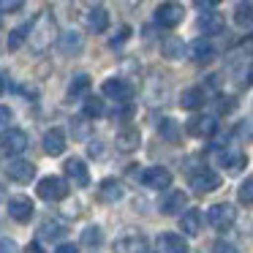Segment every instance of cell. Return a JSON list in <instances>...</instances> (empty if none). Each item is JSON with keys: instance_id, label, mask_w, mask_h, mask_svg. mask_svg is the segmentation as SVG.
I'll return each mask as SVG.
<instances>
[{"instance_id": "obj_1", "label": "cell", "mask_w": 253, "mask_h": 253, "mask_svg": "<svg viewBox=\"0 0 253 253\" xmlns=\"http://www.w3.org/2000/svg\"><path fill=\"white\" fill-rule=\"evenodd\" d=\"M60 39V33H57V22L55 17H52L49 11H41L39 17H36V22L30 25V49L33 52H46L55 41Z\"/></svg>"}, {"instance_id": "obj_2", "label": "cell", "mask_w": 253, "mask_h": 253, "mask_svg": "<svg viewBox=\"0 0 253 253\" xmlns=\"http://www.w3.org/2000/svg\"><path fill=\"white\" fill-rule=\"evenodd\" d=\"M44 202H63L68 196V182L57 174H49V177H41L39 180V188H36Z\"/></svg>"}, {"instance_id": "obj_3", "label": "cell", "mask_w": 253, "mask_h": 253, "mask_svg": "<svg viewBox=\"0 0 253 253\" xmlns=\"http://www.w3.org/2000/svg\"><path fill=\"white\" fill-rule=\"evenodd\" d=\"M220 174L218 171H212V169H196L191 174V188H193V193H212V191H218L220 188Z\"/></svg>"}, {"instance_id": "obj_4", "label": "cell", "mask_w": 253, "mask_h": 253, "mask_svg": "<svg viewBox=\"0 0 253 253\" xmlns=\"http://www.w3.org/2000/svg\"><path fill=\"white\" fill-rule=\"evenodd\" d=\"M207 220L210 226H215V229H231V223L237 220V210L231 207V204L220 202V204H212V207L207 210Z\"/></svg>"}, {"instance_id": "obj_5", "label": "cell", "mask_w": 253, "mask_h": 253, "mask_svg": "<svg viewBox=\"0 0 253 253\" xmlns=\"http://www.w3.org/2000/svg\"><path fill=\"white\" fill-rule=\"evenodd\" d=\"M0 150L6 155H19L28 150V133L22 128H8L3 136H0Z\"/></svg>"}, {"instance_id": "obj_6", "label": "cell", "mask_w": 253, "mask_h": 253, "mask_svg": "<svg viewBox=\"0 0 253 253\" xmlns=\"http://www.w3.org/2000/svg\"><path fill=\"white\" fill-rule=\"evenodd\" d=\"M101 93H104L106 98L117 101V104H128V101H131V95H133V87L126 82V79L112 77V79H106V82L101 84Z\"/></svg>"}, {"instance_id": "obj_7", "label": "cell", "mask_w": 253, "mask_h": 253, "mask_svg": "<svg viewBox=\"0 0 253 253\" xmlns=\"http://www.w3.org/2000/svg\"><path fill=\"white\" fill-rule=\"evenodd\" d=\"M182 19H185V11H182L180 3H161V6L155 8V22H158L161 28H177Z\"/></svg>"}, {"instance_id": "obj_8", "label": "cell", "mask_w": 253, "mask_h": 253, "mask_svg": "<svg viewBox=\"0 0 253 253\" xmlns=\"http://www.w3.org/2000/svg\"><path fill=\"white\" fill-rule=\"evenodd\" d=\"M155 253H188V240L174 231H164L155 240Z\"/></svg>"}, {"instance_id": "obj_9", "label": "cell", "mask_w": 253, "mask_h": 253, "mask_svg": "<svg viewBox=\"0 0 253 253\" xmlns=\"http://www.w3.org/2000/svg\"><path fill=\"white\" fill-rule=\"evenodd\" d=\"M218 164L223 166V169L229 171V174H240V171L245 169L248 158H245V153H242L240 147H226V150H220Z\"/></svg>"}, {"instance_id": "obj_10", "label": "cell", "mask_w": 253, "mask_h": 253, "mask_svg": "<svg viewBox=\"0 0 253 253\" xmlns=\"http://www.w3.org/2000/svg\"><path fill=\"white\" fill-rule=\"evenodd\" d=\"M142 182L147 188H155V191H166L171 185V171L166 166H150L142 171Z\"/></svg>"}, {"instance_id": "obj_11", "label": "cell", "mask_w": 253, "mask_h": 253, "mask_svg": "<svg viewBox=\"0 0 253 253\" xmlns=\"http://www.w3.org/2000/svg\"><path fill=\"white\" fill-rule=\"evenodd\" d=\"M223 28H226V19H223V14H218V11H207L196 19V30L202 36H220Z\"/></svg>"}, {"instance_id": "obj_12", "label": "cell", "mask_w": 253, "mask_h": 253, "mask_svg": "<svg viewBox=\"0 0 253 253\" xmlns=\"http://www.w3.org/2000/svg\"><path fill=\"white\" fill-rule=\"evenodd\" d=\"M6 174H8V180H14V182H30L36 177V164L22 161V158H14L11 164L6 166Z\"/></svg>"}, {"instance_id": "obj_13", "label": "cell", "mask_w": 253, "mask_h": 253, "mask_svg": "<svg viewBox=\"0 0 253 253\" xmlns=\"http://www.w3.org/2000/svg\"><path fill=\"white\" fill-rule=\"evenodd\" d=\"M8 215H11L17 223H28L33 218V202L28 196H11L8 199Z\"/></svg>"}, {"instance_id": "obj_14", "label": "cell", "mask_w": 253, "mask_h": 253, "mask_svg": "<svg viewBox=\"0 0 253 253\" xmlns=\"http://www.w3.org/2000/svg\"><path fill=\"white\" fill-rule=\"evenodd\" d=\"M115 251L117 253H147V240L139 231H128L126 237H120L115 242Z\"/></svg>"}, {"instance_id": "obj_15", "label": "cell", "mask_w": 253, "mask_h": 253, "mask_svg": "<svg viewBox=\"0 0 253 253\" xmlns=\"http://www.w3.org/2000/svg\"><path fill=\"white\" fill-rule=\"evenodd\" d=\"M44 153L52 155V158L66 153V131L63 128H49L44 133Z\"/></svg>"}, {"instance_id": "obj_16", "label": "cell", "mask_w": 253, "mask_h": 253, "mask_svg": "<svg viewBox=\"0 0 253 253\" xmlns=\"http://www.w3.org/2000/svg\"><path fill=\"white\" fill-rule=\"evenodd\" d=\"M188 57H191L193 63H210L215 57V46L210 44V39H196V41H191L188 44Z\"/></svg>"}, {"instance_id": "obj_17", "label": "cell", "mask_w": 253, "mask_h": 253, "mask_svg": "<svg viewBox=\"0 0 253 253\" xmlns=\"http://www.w3.org/2000/svg\"><path fill=\"white\" fill-rule=\"evenodd\" d=\"M66 174H68V180H74V185H79V188L90 185V171H87V166H84L82 158H68L66 161Z\"/></svg>"}, {"instance_id": "obj_18", "label": "cell", "mask_w": 253, "mask_h": 253, "mask_svg": "<svg viewBox=\"0 0 253 253\" xmlns=\"http://www.w3.org/2000/svg\"><path fill=\"white\" fill-rule=\"evenodd\" d=\"M188 133L199 139H210L215 133V117L210 115H196L193 120H188Z\"/></svg>"}, {"instance_id": "obj_19", "label": "cell", "mask_w": 253, "mask_h": 253, "mask_svg": "<svg viewBox=\"0 0 253 253\" xmlns=\"http://www.w3.org/2000/svg\"><path fill=\"white\" fill-rule=\"evenodd\" d=\"M182 210H188V196L182 191H169L166 199L161 202V212L164 215H177Z\"/></svg>"}, {"instance_id": "obj_20", "label": "cell", "mask_w": 253, "mask_h": 253, "mask_svg": "<svg viewBox=\"0 0 253 253\" xmlns=\"http://www.w3.org/2000/svg\"><path fill=\"white\" fill-rule=\"evenodd\" d=\"M98 199L104 204H115V202H120L123 199V182L120 180H101V185H98Z\"/></svg>"}, {"instance_id": "obj_21", "label": "cell", "mask_w": 253, "mask_h": 253, "mask_svg": "<svg viewBox=\"0 0 253 253\" xmlns=\"http://www.w3.org/2000/svg\"><path fill=\"white\" fill-rule=\"evenodd\" d=\"M161 52H164L166 60H182V57L188 55V46L182 39H177V36H166L164 44H161Z\"/></svg>"}, {"instance_id": "obj_22", "label": "cell", "mask_w": 253, "mask_h": 253, "mask_svg": "<svg viewBox=\"0 0 253 253\" xmlns=\"http://www.w3.org/2000/svg\"><path fill=\"white\" fill-rule=\"evenodd\" d=\"M115 142H117V150H120V153H133V150L142 144V133H139L136 128H123Z\"/></svg>"}, {"instance_id": "obj_23", "label": "cell", "mask_w": 253, "mask_h": 253, "mask_svg": "<svg viewBox=\"0 0 253 253\" xmlns=\"http://www.w3.org/2000/svg\"><path fill=\"white\" fill-rule=\"evenodd\" d=\"M57 46H60L63 55H79L82 46H84V41H82V36H79L77 30H68V33H63L60 39H57Z\"/></svg>"}, {"instance_id": "obj_24", "label": "cell", "mask_w": 253, "mask_h": 253, "mask_svg": "<svg viewBox=\"0 0 253 253\" xmlns=\"http://www.w3.org/2000/svg\"><path fill=\"white\" fill-rule=\"evenodd\" d=\"M87 25L93 33H104L106 28H109V11H106V6H93L87 11Z\"/></svg>"}, {"instance_id": "obj_25", "label": "cell", "mask_w": 253, "mask_h": 253, "mask_svg": "<svg viewBox=\"0 0 253 253\" xmlns=\"http://www.w3.org/2000/svg\"><path fill=\"white\" fill-rule=\"evenodd\" d=\"M180 229L185 231L188 237H196L199 231H202V215H199V210H185V215L180 218Z\"/></svg>"}, {"instance_id": "obj_26", "label": "cell", "mask_w": 253, "mask_h": 253, "mask_svg": "<svg viewBox=\"0 0 253 253\" xmlns=\"http://www.w3.org/2000/svg\"><path fill=\"white\" fill-rule=\"evenodd\" d=\"M204 90L202 87H188V90H182V95H180V106L182 109H199V106L204 104Z\"/></svg>"}, {"instance_id": "obj_27", "label": "cell", "mask_w": 253, "mask_h": 253, "mask_svg": "<svg viewBox=\"0 0 253 253\" xmlns=\"http://www.w3.org/2000/svg\"><path fill=\"white\" fill-rule=\"evenodd\" d=\"M90 90V77L87 74H77L68 84V101H77V98H84Z\"/></svg>"}, {"instance_id": "obj_28", "label": "cell", "mask_w": 253, "mask_h": 253, "mask_svg": "<svg viewBox=\"0 0 253 253\" xmlns=\"http://www.w3.org/2000/svg\"><path fill=\"white\" fill-rule=\"evenodd\" d=\"M234 22L240 28H253V3H237L234 6Z\"/></svg>"}, {"instance_id": "obj_29", "label": "cell", "mask_w": 253, "mask_h": 253, "mask_svg": "<svg viewBox=\"0 0 253 253\" xmlns=\"http://www.w3.org/2000/svg\"><path fill=\"white\" fill-rule=\"evenodd\" d=\"M63 234H66V229H63L57 220H44V223H41V237H44V240H60Z\"/></svg>"}, {"instance_id": "obj_30", "label": "cell", "mask_w": 253, "mask_h": 253, "mask_svg": "<svg viewBox=\"0 0 253 253\" xmlns=\"http://www.w3.org/2000/svg\"><path fill=\"white\" fill-rule=\"evenodd\" d=\"M158 131H161V136H164V139H169V142H177V139H180V131H177V123L171 120V117H166V120H161V123H158Z\"/></svg>"}, {"instance_id": "obj_31", "label": "cell", "mask_w": 253, "mask_h": 253, "mask_svg": "<svg viewBox=\"0 0 253 253\" xmlns=\"http://www.w3.org/2000/svg\"><path fill=\"white\" fill-rule=\"evenodd\" d=\"M101 240H104V231H101L98 226H87V229L82 231V242L90 245V248H98Z\"/></svg>"}, {"instance_id": "obj_32", "label": "cell", "mask_w": 253, "mask_h": 253, "mask_svg": "<svg viewBox=\"0 0 253 253\" xmlns=\"http://www.w3.org/2000/svg\"><path fill=\"white\" fill-rule=\"evenodd\" d=\"M101 115H104V101L87 95L84 98V117H101Z\"/></svg>"}, {"instance_id": "obj_33", "label": "cell", "mask_w": 253, "mask_h": 253, "mask_svg": "<svg viewBox=\"0 0 253 253\" xmlns=\"http://www.w3.org/2000/svg\"><path fill=\"white\" fill-rule=\"evenodd\" d=\"M25 33H30V25H25V28H17V30H11V33H8V49H19V46H22V41L28 39V36Z\"/></svg>"}, {"instance_id": "obj_34", "label": "cell", "mask_w": 253, "mask_h": 253, "mask_svg": "<svg viewBox=\"0 0 253 253\" xmlns=\"http://www.w3.org/2000/svg\"><path fill=\"white\" fill-rule=\"evenodd\" d=\"M237 199L242 204H253V177H248L240 188H237Z\"/></svg>"}, {"instance_id": "obj_35", "label": "cell", "mask_w": 253, "mask_h": 253, "mask_svg": "<svg viewBox=\"0 0 253 253\" xmlns=\"http://www.w3.org/2000/svg\"><path fill=\"white\" fill-rule=\"evenodd\" d=\"M215 106H218L220 115H229V112H234V109H237V101H234V98H229V95H218V104H215Z\"/></svg>"}, {"instance_id": "obj_36", "label": "cell", "mask_w": 253, "mask_h": 253, "mask_svg": "<svg viewBox=\"0 0 253 253\" xmlns=\"http://www.w3.org/2000/svg\"><path fill=\"white\" fill-rule=\"evenodd\" d=\"M87 155H90V158H104V155H106L104 142H98V139H90V144H87Z\"/></svg>"}, {"instance_id": "obj_37", "label": "cell", "mask_w": 253, "mask_h": 253, "mask_svg": "<svg viewBox=\"0 0 253 253\" xmlns=\"http://www.w3.org/2000/svg\"><path fill=\"white\" fill-rule=\"evenodd\" d=\"M128 36H131V28H128V25H123V28L115 33V39H109V46H120V44H126Z\"/></svg>"}, {"instance_id": "obj_38", "label": "cell", "mask_w": 253, "mask_h": 253, "mask_svg": "<svg viewBox=\"0 0 253 253\" xmlns=\"http://www.w3.org/2000/svg\"><path fill=\"white\" fill-rule=\"evenodd\" d=\"M212 253H240V251H237V245H231V242L218 240V242H212Z\"/></svg>"}, {"instance_id": "obj_39", "label": "cell", "mask_w": 253, "mask_h": 253, "mask_svg": "<svg viewBox=\"0 0 253 253\" xmlns=\"http://www.w3.org/2000/svg\"><path fill=\"white\" fill-rule=\"evenodd\" d=\"M19 8H22V0H0V11H3V14L19 11Z\"/></svg>"}, {"instance_id": "obj_40", "label": "cell", "mask_w": 253, "mask_h": 253, "mask_svg": "<svg viewBox=\"0 0 253 253\" xmlns=\"http://www.w3.org/2000/svg\"><path fill=\"white\" fill-rule=\"evenodd\" d=\"M0 253H17V242L14 240H0Z\"/></svg>"}, {"instance_id": "obj_41", "label": "cell", "mask_w": 253, "mask_h": 253, "mask_svg": "<svg viewBox=\"0 0 253 253\" xmlns=\"http://www.w3.org/2000/svg\"><path fill=\"white\" fill-rule=\"evenodd\" d=\"M8 123H11V109L8 106H0V128L8 126Z\"/></svg>"}, {"instance_id": "obj_42", "label": "cell", "mask_w": 253, "mask_h": 253, "mask_svg": "<svg viewBox=\"0 0 253 253\" xmlns=\"http://www.w3.org/2000/svg\"><path fill=\"white\" fill-rule=\"evenodd\" d=\"M55 253H79V248L71 245V242H63V245L55 248Z\"/></svg>"}, {"instance_id": "obj_43", "label": "cell", "mask_w": 253, "mask_h": 253, "mask_svg": "<svg viewBox=\"0 0 253 253\" xmlns=\"http://www.w3.org/2000/svg\"><path fill=\"white\" fill-rule=\"evenodd\" d=\"M79 123H82V120H74V136H87V131H90V128L87 126H79Z\"/></svg>"}, {"instance_id": "obj_44", "label": "cell", "mask_w": 253, "mask_h": 253, "mask_svg": "<svg viewBox=\"0 0 253 253\" xmlns=\"http://www.w3.org/2000/svg\"><path fill=\"white\" fill-rule=\"evenodd\" d=\"M25 253H44V251H41V245H39V242H30V245L25 248Z\"/></svg>"}, {"instance_id": "obj_45", "label": "cell", "mask_w": 253, "mask_h": 253, "mask_svg": "<svg viewBox=\"0 0 253 253\" xmlns=\"http://www.w3.org/2000/svg\"><path fill=\"white\" fill-rule=\"evenodd\" d=\"M196 6L202 8V11H212V8H215V3H207V0H199Z\"/></svg>"}, {"instance_id": "obj_46", "label": "cell", "mask_w": 253, "mask_h": 253, "mask_svg": "<svg viewBox=\"0 0 253 253\" xmlns=\"http://www.w3.org/2000/svg\"><path fill=\"white\" fill-rule=\"evenodd\" d=\"M3 90H6V77L0 74V95H3Z\"/></svg>"}]
</instances>
